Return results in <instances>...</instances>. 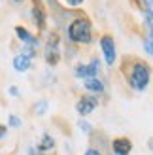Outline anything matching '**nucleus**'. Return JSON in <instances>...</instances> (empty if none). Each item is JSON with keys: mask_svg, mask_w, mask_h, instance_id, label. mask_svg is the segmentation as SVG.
Segmentation results:
<instances>
[{"mask_svg": "<svg viewBox=\"0 0 153 155\" xmlns=\"http://www.w3.org/2000/svg\"><path fill=\"white\" fill-rule=\"evenodd\" d=\"M149 80H151V70H149V64L144 63V61H138L134 59L131 63V68H129V76H127V81L129 85L134 89V91H146L148 85H149Z\"/></svg>", "mask_w": 153, "mask_h": 155, "instance_id": "f257e3e1", "label": "nucleus"}, {"mask_svg": "<svg viewBox=\"0 0 153 155\" xmlns=\"http://www.w3.org/2000/svg\"><path fill=\"white\" fill-rule=\"evenodd\" d=\"M68 38L74 44H91L93 42V27L85 17H78L68 25Z\"/></svg>", "mask_w": 153, "mask_h": 155, "instance_id": "f03ea898", "label": "nucleus"}, {"mask_svg": "<svg viewBox=\"0 0 153 155\" xmlns=\"http://www.w3.org/2000/svg\"><path fill=\"white\" fill-rule=\"evenodd\" d=\"M45 63H47L49 66H57L59 59H60V51H59V36L57 34H51L47 44H45Z\"/></svg>", "mask_w": 153, "mask_h": 155, "instance_id": "7ed1b4c3", "label": "nucleus"}, {"mask_svg": "<svg viewBox=\"0 0 153 155\" xmlns=\"http://www.w3.org/2000/svg\"><path fill=\"white\" fill-rule=\"evenodd\" d=\"M100 48H102V53H104L106 64H108V66H113V63H116V57H117V49H116L113 36L104 34V36L100 38Z\"/></svg>", "mask_w": 153, "mask_h": 155, "instance_id": "20e7f679", "label": "nucleus"}, {"mask_svg": "<svg viewBox=\"0 0 153 155\" xmlns=\"http://www.w3.org/2000/svg\"><path fill=\"white\" fill-rule=\"evenodd\" d=\"M98 106V98L93 95H83L78 102H76V112L80 115H89L95 112V108Z\"/></svg>", "mask_w": 153, "mask_h": 155, "instance_id": "39448f33", "label": "nucleus"}, {"mask_svg": "<svg viewBox=\"0 0 153 155\" xmlns=\"http://www.w3.org/2000/svg\"><path fill=\"white\" fill-rule=\"evenodd\" d=\"M98 68H100V61L95 59V61H91V64H80V66H76V78H83V80H87V78H93L98 74Z\"/></svg>", "mask_w": 153, "mask_h": 155, "instance_id": "423d86ee", "label": "nucleus"}, {"mask_svg": "<svg viewBox=\"0 0 153 155\" xmlns=\"http://www.w3.org/2000/svg\"><path fill=\"white\" fill-rule=\"evenodd\" d=\"M32 21L34 25L38 27V30H44L45 28V19H47V15H45V8L42 4V0H32Z\"/></svg>", "mask_w": 153, "mask_h": 155, "instance_id": "0eeeda50", "label": "nucleus"}, {"mask_svg": "<svg viewBox=\"0 0 153 155\" xmlns=\"http://www.w3.org/2000/svg\"><path fill=\"white\" fill-rule=\"evenodd\" d=\"M112 150L116 155H129L132 151V142L129 140V138H113V142H112Z\"/></svg>", "mask_w": 153, "mask_h": 155, "instance_id": "6e6552de", "label": "nucleus"}, {"mask_svg": "<svg viewBox=\"0 0 153 155\" xmlns=\"http://www.w3.org/2000/svg\"><path fill=\"white\" fill-rule=\"evenodd\" d=\"M30 66H32V59L27 57L25 53H19V55L13 57V68L17 72H28Z\"/></svg>", "mask_w": 153, "mask_h": 155, "instance_id": "1a4fd4ad", "label": "nucleus"}, {"mask_svg": "<svg viewBox=\"0 0 153 155\" xmlns=\"http://www.w3.org/2000/svg\"><path fill=\"white\" fill-rule=\"evenodd\" d=\"M15 34H17V38H19L21 42H25L28 45H36L38 44V38L34 34H30L25 27H15Z\"/></svg>", "mask_w": 153, "mask_h": 155, "instance_id": "9d476101", "label": "nucleus"}, {"mask_svg": "<svg viewBox=\"0 0 153 155\" xmlns=\"http://www.w3.org/2000/svg\"><path fill=\"white\" fill-rule=\"evenodd\" d=\"M83 85H85V89L91 91V93H102L104 91V83L98 80V76H93V78L83 80Z\"/></svg>", "mask_w": 153, "mask_h": 155, "instance_id": "9b49d317", "label": "nucleus"}, {"mask_svg": "<svg viewBox=\"0 0 153 155\" xmlns=\"http://www.w3.org/2000/svg\"><path fill=\"white\" fill-rule=\"evenodd\" d=\"M53 148H55V140H53V136L44 134L42 140L38 142V150H40V151H49V150H53Z\"/></svg>", "mask_w": 153, "mask_h": 155, "instance_id": "f8f14e48", "label": "nucleus"}, {"mask_svg": "<svg viewBox=\"0 0 153 155\" xmlns=\"http://www.w3.org/2000/svg\"><path fill=\"white\" fill-rule=\"evenodd\" d=\"M45 112H47V102L45 100H40L36 106H34V114H38V115H44Z\"/></svg>", "mask_w": 153, "mask_h": 155, "instance_id": "ddd939ff", "label": "nucleus"}, {"mask_svg": "<svg viewBox=\"0 0 153 155\" xmlns=\"http://www.w3.org/2000/svg\"><path fill=\"white\" fill-rule=\"evenodd\" d=\"M144 48H146V53H148V55H151V53H153V36H151V34H148Z\"/></svg>", "mask_w": 153, "mask_h": 155, "instance_id": "4468645a", "label": "nucleus"}, {"mask_svg": "<svg viewBox=\"0 0 153 155\" xmlns=\"http://www.w3.org/2000/svg\"><path fill=\"white\" fill-rule=\"evenodd\" d=\"M140 6L144 12H151L153 10V0H140Z\"/></svg>", "mask_w": 153, "mask_h": 155, "instance_id": "2eb2a0df", "label": "nucleus"}, {"mask_svg": "<svg viewBox=\"0 0 153 155\" xmlns=\"http://www.w3.org/2000/svg\"><path fill=\"white\" fill-rule=\"evenodd\" d=\"M10 127H21V119L17 117V115H10Z\"/></svg>", "mask_w": 153, "mask_h": 155, "instance_id": "dca6fc26", "label": "nucleus"}, {"mask_svg": "<svg viewBox=\"0 0 153 155\" xmlns=\"http://www.w3.org/2000/svg\"><path fill=\"white\" fill-rule=\"evenodd\" d=\"M78 125H80V129L83 130V133H91V125H89L87 121H83V119H81V121L78 123Z\"/></svg>", "mask_w": 153, "mask_h": 155, "instance_id": "f3484780", "label": "nucleus"}, {"mask_svg": "<svg viewBox=\"0 0 153 155\" xmlns=\"http://www.w3.org/2000/svg\"><path fill=\"white\" fill-rule=\"evenodd\" d=\"M66 4L72 6V8H78L80 4H83V0H66Z\"/></svg>", "mask_w": 153, "mask_h": 155, "instance_id": "a211bd4d", "label": "nucleus"}, {"mask_svg": "<svg viewBox=\"0 0 153 155\" xmlns=\"http://www.w3.org/2000/svg\"><path fill=\"white\" fill-rule=\"evenodd\" d=\"M83 155H102L100 151H98V150H93V148H89L85 153H83Z\"/></svg>", "mask_w": 153, "mask_h": 155, "instance_id": "6ab92c4d", "label": "nucleus"}, {"mask_svg": "<svg viewBox=\"0 0 153 155\" xmlns=\"http://www.w3.org/2000/svg\"><path fill=\"white\" fill-rule=\"evenodd\" d=\"M6 133H8V127L0 123V138H4V136H6Z\"/></svg>", "mask_w": 153, "mask_h": 155, "instance_id": "aec40b11", "label": "nucleus"}, {"mask_svg": "<svg viewBox=\"0 0 153 155\" xmlns=\"http://www.w3.org/2000/svg\"><path fill=\"white\" fill-rule=\"evenodd\" d=\"M10 95H13V97H19V89H17V87H10Z\"/></svg>", "mask_w": 153, "mask_h": 155, "instance_id": "412c9836", "label": "nucleus"}, {"mask_svg": "<svg viewBox=\"0 0 153 155\" xmlns=\"http://www.w3.org/2000/svg\"><path fill=\"white\" fill-rule=\"evenodd\" d=\"M15 2H23V0H15Z\"/></svg>", "mask_w": 153, "mask_h": 155, "instance_id": "4be33fe9", "label": "nucleus"}]
</instances>
